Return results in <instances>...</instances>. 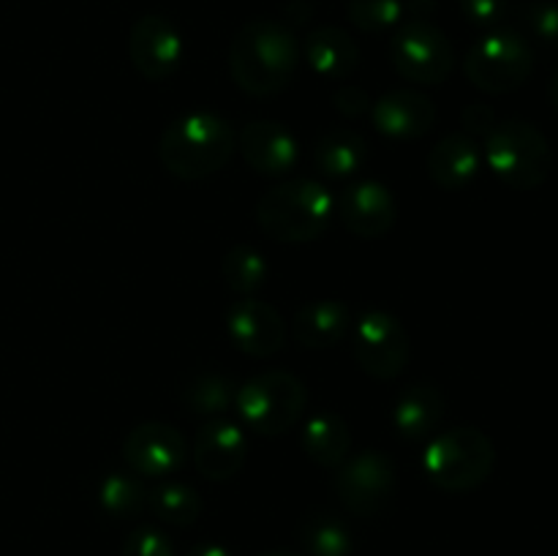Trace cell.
I'll list each match as a JSON object with an SVG mask.
<instances>
[{"mask_svg":"<svg viewBox=\"0 0 558 556\" xmlns=\"http://www.w3.org/2000/svg\"><path fill=\"white\" fill-rule=\"evenodd\" d=\"M300 65V44L287 25L276 20H251L229 47V71L234 85L248 96H276L292 82Z\"/></svg>","mask_w":558,"mask_h":556,"instance_id":"obj_1","label":"cell"},{"mask_svg":"<svg viewBox=\"0 0 558 556\" xmlns=\"http://www.w3.org/2000/svg\"><path fill=\"white\" fill-rule=\"evenodd\" d=\"M238 136L234 129L216 112H189L172 120L158 142L163 169L180 180H205L221 172L232 158Z\"/></svg>","mask_w":558,"mask_h":556,"instance_id":"obj_2","label":"cell"},{"mask_svg":"<svg viewBox=\"0 0 558 556\" xmlns=\"http://www.w3.org/2000/svg\"><path fill=\"white\" fill-rule=\"evenodd\" d=\"M336 216V196L316 180H287L265 191L256 221L278 243H311L322 238Z\"/></svg>","mask_w":558,"mask_h":556,"instance_id":"obj_3","label":"cell"},{"mask_svg":"<svg viewBox=\"0 0 558 556\" xmlns=\"http://www.w3.org/2000/svg\"><path fill=\"white\" fill-rule=\"evenodd\" d=\"M485 161L505 185L532 191L550 178L554 150L543 131L529 120H496L485 136Z\"/></svg>","mask_w":558,"mask_h":556,"instance_id":"obj_4","label":"cell"},{"mask_svg":"<svg viewBox=\"0 0 558 556\" xmlns=\"http://www.w3.org/2000/svg\"><path fill=\"white\" fill-rule=\"evenodd\" d=\"M496 467V447L480 428H450L436 434L423 452L430 483L450 494L480 488Z\"/></svg>","mask_w":558,"mask_h":556,"instance_id":"obj_5","label":"cell"},{"mask_svg":"<svg viewBox=\"0 0 558 556\" xmlns=\"http://www.w3.org/2000/svg\"><path fill=\"white\" fill-rule=\"evenodd\" d=\"M308 403L305 385L287 371H265L245 382L234 396L240 418L262 436L287 434L300 423Z\"/></svg>","mask_w":558,"mask_h":556,"instance_id":"obj_6","label":"cell"},{"mask_svg":"<svg viewBox=\"0 0 558 556\" xmlns=\"http://www.w3.org/2000/svg\"><path fill=\"white\" fill-rule=\"evenodd\" d=\"M532 69L534 52L529 41L521 33L507 31V27L477 38L469 49L466 60H463L466 80L477 90L490 93V96H505V93L518 90L532 76Z\"/></svg>","mask_w":558,"mask_h":556,"instance_id":"obj_7","label":"cell"},{"mask_svg":"<svg viewBox=\"0 0 558 556\" xmlns=\"http://www.w3.org/2000/svg\"><path fill=\"white\" fill-rule=\"evenodd\" d=\"M392 69L417 85H441L456 69V49L450 38L425 20H409L390 41Z\"/></svg>","mask_w":558,"mask_h":556,"instance_id":"obj_8","label":"cell"},{"mask_svg":"<svg viewBox=\"0 0 558 556\" xmlns=\"http://www.w3.org/2000/svg\"><path fill=\"white\" fill-rule=\"evenodd\" d=\"M354 360L374 379H396L409 363V333L387 311H368L354 325Z\"/></svg>","mask_w":558,"mask_h":556,"instance_id":"obj_9","label":"cell"},{"mask_svg":"<svg viewBox=\"0 0 558 556\" xmlns=\"http://www.w3.org/2000/svg\"><path fill=\"white\" fill-rule=\"evenodd\" d=\"M396 491V467L379 450H363L338 467L336 494L354 516H376Z\"/></svg>","mask_w":558,"mask_h":556,"instance_id":"obj_10","label":"cell"},{"mask_svg":"<svg viewBox=\"0 0 558 556\" xmlns=\"http://www.w3.org/2000/svg\"><path fill=\"white\" fill-rule=\"evenodd\" d=\"M129 55L134 69L145 80L163 82L183 63L185 44L174 22L161 14H145L131 27Z\"/></svg>","mask_w":558,"mask_h":556,"instance_id":"obj_11","label":"cell"},{"mask_svg":"<svg viewBox=\"0 0 558 556\" xmlns=\"http://www.w3.org/2000/svg\"><path fill=\"white\" fill-rule=\"evenodd\" d=\"M125 463L142 478H167L189 458V442L174 425L142 423L129 431L123 442Z\"/></svg>","mask_w":558,"mask_h":556,"instance_id":"obj_12","label":"cell"},{"mask_svg":"<svg viewBox=\"0 0 558 556\" xmlns=\"http://www.w3.org/2000/svg\"><path fill=\"white\" fill-rule=\"evenodd\" d=\"M229 336L234 347L248 358H272L281 352L287 341V327H283L281 314L270 303L256 298H243L229 309L227 316Z\"/></svg>","mask_w":558,"mask_h":556,"instance_id":"obj_13","label":"cell"},{"mask_svg":"<svg viewBox=\"0 0 558 556\" xmlns=\"http://www.w3.org/2000/svg\"><path fill=\"white\" fill-rule=\"evenodd\" d=\"M336 213L341 216L343 227L357 238H381L396 227L398 205L387 185L376 180H360L343 189L336 202Z\"/></svg>","mask_w":558,"mask_h":556,"instance_id":"obj_14","label":"cell"},{"mask_svg":"<svg viewBox=\"0 0 558 556\" xmlns=\"http://www.w3.org/2000/svg\"><path fill=\"white\" fill-rule=\"evenodd\" d=\"M240 153L245 164L259 174H287L292 172L300 158V145L292 131L276 120H256L240 131Z\"/></svg>","mask_w":558,"mask_h":556,"instance_id":"obj_15","label":"cell"},{"mask_svg":"<svg viewBox=\"0 0 558 556\" xmlns=\"http://www.w3.org/2000/svg\"><path fill=\"white\" fill-rule=\"evenodd\" d=\"M248 458V439L243 428L227 420L207 423L194 439V467L207 480H229Z\"/></svg>","mask_w":558,"mask_h":556,"instance_id":"obj_16","label":"cell"},{"mask_svg":"<svg viewBox=\"0 0 558 556\" xmlns=\"http://www.w3.org/2000/svg\"><path fill=\"white\" fill-rule=\"evenodd\" d=\"M371 120L392 140H420L434 129L436 107L425 93L392 90L371 107Z\"/></svg>","mask_w":558,"mask_h":556,"instance_id":"obj_17","label":"cell"},{"mask_svg":"<svg viewBox=\"0 0 558 556\" xmlns=\"http://www.w3.org/2000/svg\"><path fill=\"white\" fill-rule=\"evenodd\" d=\"M483 153L469 134H450L434 145L428 156V174L439 189L463 191L480 174Z\"/></svg>","mask_w":558,"mask_h":556,"instance_id":"obj_18","label":"cell"},{"mask_svg":"<svg viewBox=\"0 0 558 556\" xmlns=\"http://www.w3.org/2000/svg\"><path fill=\"white\" fill-rule=\"evenodd\" d=\"M303 55L311 69L327 80H347L360 65V47L347 31L336 25L316 27L305 36Z\"/></svg>","mask_w":558,"mask_h":556,"instance_id":"obj_19","label":"cell"},{"mask_svg":"<svg viewBox=\"0 0 558 556\" xmlns=\"http://www.w3.org/2000/svg\"><path fill=\"white\" fill-rule=\"evenodd\" d=\"M445 418V396L434 385H412L392 407V425L403 439H425Z\"/></svg>","mask_w":558,"mask_h":556,"instance_id":"obj_20","label":"cell"},{"mask_svg":"<svg viewBox=\"0 0 558 556\" xmlns=\"http://www.w3.org/2000/svg\"><path fill=\"white\" fill-rule=\"evenodd\" d=\"M349 330V309L338 300H311L294 316V338L305 349L336 347Z\"/></svg>","mask_w":558,"mask_h":556,"instance_id":"obj_21","label":"cell"},{"mask_svg":"<svg viewBox=\"0 0 558 556\" xmlns=\"http://www.w3.org/2000/svg\"><path fill=\"white\" fill-rule=\"evenodd\" d=\"M300 445L314 463L338 469L349 458L347 420L336 412L311 414L303 425V434H300Z\"/></svg>","mask_w":558,"mask_h":556,"instance_id":"obj_22","label":"cell"},{"mask_svg":"<svg viewBox=\"0 0 558 556\" xmlns=\"http://www.w3.org/2000/svg\"><path fill=\"white\" fill-rule=\"evenodd\" d=\"M368 158V145L365 136L354 129L338 125V129L325 131L316 142V164L327 178H349L363 169Z\"/></svg>","mask_w":558,"mask_h":556,"instance_id":"obj_23","label":"cell"},{"mask_svg":"<svg viewBox=\"0 0 558 556\" xmlns=\"http://www.w3.org/2000/svg\"><path fill=\"white\" fill-rule=\"evenodd\" d=\"M300 543L308 556H349L352 534L347 523L338 521L330 512H311L300 523Z\"/></svg>","mask_w":558,"mask_h":556,"instance_id":"obj_24","label":"cell"},{"mask_svg":"<svg viewBox=\"0 0 558 556\" xmlns=\"http://www.w3.org/2000/svg\"><path fill=\"white\" fill-rule=\"evenodd\" d=\"M147 505L169 527H191L202 516V496L185 483H163L147 494Z\"/></svg>","mask_w":558,"mask_h":556,"instance_id":"obj_25","label":"cell"},{"mask_svg":"<svg viewBox=\"0 0 558 556\" xmlns=\"http://www.w3.org/2000/svg\"><path fill=\"white\" fill-rule=\"evenodd\" d=\"M234 382L223 374H199L191 379V385L183 390V403L191 414L199 418H213L223 414L234 403Z\"/></svg>","mask_w":558,"mask_h":556,"instance_id":"obj_26","label":"cell"},{"mask_svg":"<svg viewBox=\"0 0 558 556\" xmlns=\"http://www.w3.org/2000/svg\"><path fill=\"white\" fill-rule=\"evenodd\" d=\"M221 270L229 289L245 294V298H251L256 289L265 287L267 276H270V267H267L265 256L256 249H251V245H234V249L223 256Z\"/></svg>","mask_w":558,"mask_h":556,"instance_id":"obj_27","label":"cell"},{"mask_svg":"<svg viewBox=\"0 0 558 556\" xmlns=\"http://www.w3.org/2000/svg\"><path fill=\"white\" fill-rule=\"evenodd\" d=\"M98 501L114 518H134L147 507V491L131 474L112 472L98 485Z\"/></svg>","mask_w":558,"mask_h":556,"instance_id":"obj_28","label":"cell"},{"mask_svg":"<svg viewBox=\"0 0 558 556\" xmlns=\"http://www.w3.org/2000/svg\"><path fill=\"white\" fill-rule=\"evenodd\" d=\"M347 16L354 27L365 33H385L401 25V0H347Z\"/></svg>","mask_w":558,"mask_h":556,"instance_id":"obj_29","label":"cell"},{"mask_svg":"<svg viewBox=\"0 0 558 556\" xmlns=\"http://www.w3.org/2000/svg\"><path fill=\"white\" fill-rule=\"evenodd\" d=\"M120 556H174V548L161 529L140 527L125 537Z\"/></svg>","mask_w":558,"mask_h":556,"instance_id":"obj_30","label":"cell"},{"mask_svg":"<svg viewBox=\"0 0 558 556\" xmlns=\"http://www.w3.org/2000/svg\"><path fill=\"white\" fill-rule=\"evenodd\" d=\"M526 22L539 41L558 44V3L543 0V3L529 5Z\"/></svg>","mask_w":558,"mask_h":556,"instance_id":"obj_31","label":"cell"},{"mask_svg":"<svg viewBox=\"0 0 558 556\" xmlns=\"http://www.w3.org/2000/svg\"><path fill=\"white\" fill-rule=\"evenodd\" d=\"M458 3L461 14L480 27H494L507 11V0H458Z\"/></svg>","mask_w":558,"mask_h":556,"instance_id":"obj_32","label":"cell"},{"mask_svg":"<svg viewBox=\"0 0 558 556\" xmlns=\"http://www.w3.org/2000/svg\"><path fill=\"white\" fill-rule=\"evenodd\" d=\"M336 109L347 114V118H360V114H365L371 109L368 93L357 85H343L336 93Z\"/></svg>","mask_w":558,"mask_h":556,"instance_id":"obj_33","label":"cell"},{"mask_svg":"<svg viewBox=\"0 0 558 556\" xmlns=\"http://www.w3.org/2000/svg\"><path fill=\"white\" fill-rule=\"evenodd\" d=\"M463 125H466L474 136H488L490 129L496 125L494 109L485 107V104H469V107L463 109Z\"/></svg>","mask_w":558,"mask_h":556,"instance_id":"obj_34","label":"cell"},{"mask_svg":"<svg viewBox=\"0 0 558 556\" xmlns=\"http://www.w3.org/2000/svg\"><path fill=\"white\" fill-rule=\"evenodd\" d=\"M189 556H234V554L221 543H199L189 551Z\"/></svg>","mask_w":558,"mask_h":556,"instance_id":"obj_35","label":"cell"},{"mask_svg":"<svg viewBox=\"0 0 558 556\" xmlns=\"http://www.w3.org/2000/svg\"><path fill=\"white\" fill-rule=\"evenodd\" d=\"M548 96H550V104H554V109L558 112V71H556L554 82H550V87H548Z\"/></svg>","mask_w":558,"mask_h":556,"instance_id":"obj_36","label":"cell"},{"mask_svg":"<svg viewBox=\"0 0 558 556\" xmlns=\"http://www.w3.org/2000/svg\"><path fill=\"white\" fill-rule=\"evenodd\" d=\"M259 556H303V554H298V551H265V554Z\"/></svg>","mask_w":558,"mask_h":556,"instance_id":"obj_37","label":"cell"}]
</instances>
